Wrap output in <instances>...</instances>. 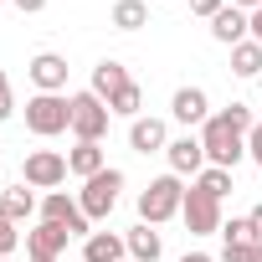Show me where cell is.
<instances>
[{"mask_svg": "<svg viewBox=\"0 0 262 262\" xmlns=\"http://www.w3.org/2000/svg\"><path fill=\"white\" fill-rule=\"evenodd\" d=\"M26 128H31L36 139L67 134V128H72V98H62V93H36V98L26 103Z\"/></svg>", "mask_w": 262, "mask_h": 262, "instance_id": "obj_1", "label": "cell"}, {"mask_svg": "<svg viewBox=\"0 0 262 262\" xmlns=\"http://www.w3.org/2000/svg\"><path fill=\"white\" fill-rule=\"evenodd\" d=\"M201 144H206V160L221 165V170H236V160L247 155V134H236L221 113H211V118L201 123Z\"/></svg>", "mask_w": 262, "mask_h": 262, "instance_id": "obj_2", "label": "cell"}, {"mask_svg": "<svg viewBox=\"0 0 262 262\" xmlns=\"http://www.w3.org/2000/svg\"><path fill=\"white\" fill-rule=\"evenodd\" d=\"M180 206H185L180 175H160V180H149V190L139 195V221H144V226H160V221L180 216Z\"/></svg>", "mask_w": 262, "mask_h": 262, "instance_id": "obj_3", "label": "cell"}, {"mask_svg": "<svg viewBox=\"0 0 262 262\" xmlns=\"http://www.w3.org/2000/svg\"><path fill=\"white\" fill-rule=\"evenodd\" d=\"M118 190H123V170H98L93 180H82L77 190V206L88 221H108V211L118 206Z\"/></svg>", "mask_w": 262, "mask_h": 262, "instance_id": "obj_4", "label": "cell"}, {"mask_svg": "<svg viewBox=\"0 0 262 262\" xmlns=\"http://www.w3.org/2000/svg\"><path fill=\"white\" fill-rule=\"evenodd\" d=\"M108 103L98 98V93H72V134H77V144H98L103 134H108Z\"/></svg>", "mask_w": 262, "mask_h": 262, "instance_id": "obj_5", "label": "cell"}, {"mask_svg": "<svg viewBox=\"0 0 262 262\" xmlns=\"http://www.w3.org/2000/svg\"><path fill=\"white\" fill-rule=\"evenodd\" d=\"M67 175H72V170H67V155H57V149H31L26 165H21V180H26L31 190H57Z\"/></svg>", "mask_w": 262, "mask_h": 262, "instance_id": "obj_6", "label": "cell"}, {"mask_svg": "<svg viewBox=\"0 0 262 262\" xmlns=\"http://www.w3.org/2000/svg\"><path fill=\"white\" fill-rule=\"evenodd\" d=\"M180 216H185L190 236H216V231H221V201H216V195H206L201 185H195V190H185Z\"/></svg>", "mask_w": 262, "mask_h": 262, "instance_id": "obj_7", "label": "cell"}, {"mask_svg": "<svg viewBox=\"0 0 262 262\" xmlns=\"http://www.w3.org/2000/svg\"><path fill=\"white\" fill-rule=\"evenodd\" d=\"M41 221H57V226H67L72 236H93V231H88L93 221L82 216V206H77L67 190H47V195H41Z\"/></svg>", "mask_w": 262, "mask_h": 262, "instance_id": "obj_8", "label": "cell"}, {"mask_svg": "<svg viewBox=\"0 0 262 262\" xmlns=\"http://www.w3.org/2000/svg\"><path fill=\"white\" fill-rule=\"evenodd\" d=\"M170 175H201L206 170V144H201V134H180V139H170Z\"/></svg>", "mask_w": 262, "mask_h": 262, "instance_id": "obj_9", "label": "cell"}, {"mask_svg": "<svg viewBox=\"0 0 262 262\" xmlns=\"http://www.w3.org/2000/svg\"><path fill=\"white\" fill-rule=\"evenodd\" d=\"M26 72H31V82L41 93H62L67 88V57H57V52H36Z\"/></svg>", "mask_w": 262, "mask_h": 262, "instance_id": "obj_10", "label": "cell"}, {"mask_svg": "<svg viewBox=\"0 0 262 262\" xmlns=\"http://www.w3.org/2000/svg\"><path fill=\"white\" fill-rule=\"evenodd\" d=\"M128 149H139V155L170 149V128H165V118H134V123H128Z\"/></svg>", "mask_w": 262, "mask_h": 262, "instance_id": "obj_11", "label": "cell"}, {"mask_svg": "<svg viewBox=\"0 0 262 262\" xmlns=\"http://www.w3.org/2000/svg\"><path fill=\"white\" fill-rule=\"evenodd\" d=\"M67 226H57V221H41L36 231H26V252L31 257H57V252H67Z\"/></svg>", "mask_w": 262, "mask_h": 262, "instance_id": "obj_12", "label": "cell"}, {"mask_svg": "<svg viewBox=\"0 0 262 262\" xmlns=\"http://www.w3.org/2000/svg\"><path fill=\"white\" fill-rule=\"evenodd\" d=\"M247 31H252V16H247V11H236V6H226V11L211 21V36H216V41H226V47H242V41H247Z\"/></svg>", "mask_w": 262, "mask_h": 262, "instance_id": "obj_13", "label": "cell"}, {"mask_svg": "<svg viewBox=\"0 0 262 262\" xmlns=\"http://www.w3.org/2000/svg\"><path fill=\"white\" fill-rule=\"evenodd\" d=\"M170 113H175V123H185V128H190V123H206V118H211V103H206V93H201V88H180V93H175V103H170Z\"/></svg>", "mask_w": 262, "mask_h": 262, "instance_id": "obj_14", "label": "cell"}, {"mask_svg": "<svg viewBox=\"0 0 262 262\" xmlns=\"http://www.w3.org/2000/svg\"><path fill=\"white\" fill-rule=\"evenodd\" d=\"M123 252H128V242L113 231H93L82 242V262H123Z\"/></svg>", "mask_w": 262, "mask_h": 262, "instance_id": "obj_15", "label": "cell"}, {"mask_svg": "<svg viewBox=\"0 0 262 262\" xmlns=\"http://www.w3.org/2000/svg\"><path fill=\"white\" fill-rule=\"evenodd\" d=\"M123 82H134V77H128V67L108 57V62H98V67H93V88H88V93H98V98L108 103V98H113V93H118Z\"/></svg>", "mask_w": 262, "mask_h": 262, "instance_id": "obj_16", "label": "cell"}, {"mask_svg": "<svg viewBox=\"0 0 262 262\" xmlns=\"http://www.w3.org/2000/svg\"><path fill=\"white\" fill-rule=\"evenodd\" d=\"M123 242H128V257H134V262H160V252H165V242H160V231H149L144 221H139L134 231H128Z\"/></svg>", "mask_w": 262, "mask_h": 262, "instance_id": "obj_17", "label": "cell"}, {"mask_svg": "<svg viewBox=\"0 0 262 262\" xmlns=\"http://www.w3.org/2000/svg\"><path fill=\"white\" fill-rule=\"evenodd\" d=\"M67 170L82 175V180H93L98 170H108V165H103V144H77V149H67Z\"/></svg>", "mask_w": 262, "mask_h": 262, "instance_id": "obj_18", "label": "cell"}, {"mask_svg": "<svg viewBox=\"0 0 262 262\" xmlns=\"http://www.w3.org/2000/svg\"><path fill=\"white\" fill-rule=\"evenodd\" d=\"M0 211H6L11 221H31V211H36V195H31V185L21 180V185H11L6 195H0Z\"/></svg>", "mask_w": 262, "mask_h": 262, "instance_id": "obj_19", "label": "cell"}, {"mask_svg": "<svg viewBox=\"0 0 262 262\" xmlns=\"http://www.w3.org/2000/svg\"><path fill=\"white\" fill-rule=\"evenodd\" d=\"M113 26H118V31L149 26V6H144V0H118V6H113Z\"/></svg>", "mask_w": 262, "mask_h": 262, "instance_id": "obj_20", "label": "cell"}, {"mask_svg": "<svg viewBox=\"0 0 262 262\" xmlns=\"http://www.w3.org/2000/svg\"><path fill=\"white\" fill-rule=\"evenodd\" d=\"M231 72H236V77H262V47H257V41L231 47Z\"/></svg>", "mask_w": 262, "mask_h": 262, "instance_id": "obj_21", "label": "cell"}, {"mask_svg": "<svg viewBox=\"0 0 262 262\" xmlns=\"http://www.w3.org/2000/svg\"><path fill=\"white\" fill-rule=\"evenodd\" d=\"M139 108H144V93H139V82H123V88L108 98V113H118V118H139Z\"/></svg>", "mask_w": 262, "mask_h": 262, "instance_id": "obj_22", "label": "cell"}, {"mask_svg": "<svg viewBox=\"0 0 262 262\" xmlns=\"http://www.w3.org/2000/svg\"><path fill=\"white\" fill-rule=\"evenodd\" d=\"M195 185H201V190H206V195H216V201H221V195H226V190H231V170H221V165H206V170H201V180H195Z\"/></svg>", "mask_w": 262, "mask_h": 262, "instance_id": "obj_23", "label": "cell"}, {"mask_svg": "<svg viewBox=\"0 0 262 262\" xmlns=\"http://www.w3.org/2000/svg\"><path fill=\"white\" fill-rule=\"evenodd\" d=\"M221 242L226 247H252L257 236H252V221L242 216V221H221Z\"/></svg>", "mask_w": 262, "mask_h": 262, "instance_id": "obj_24", "label": "cell"}, {"mask_svg": "<svg viewBox=\"0 0 262 262\" xmlns=\"http://www.w3.org/2000/svg\"><path fill=\"white\" fill-rule=\"evenodd\" d=\"M221 118L236 128V134H252V108H247V103H231V108H221Z\"/></svg>", "mask_w": 262, "mask_h": 262, "instance_id": "obj_25", "label": "cell"}, {"mask_svg": "<svg viewBox=\"0 0 262 262\" xmlns=\"http://www.w3.org/2000/svg\"><path fill=\"white\" fill-rule=\"evenodd\" d=\"M16 247H21V231H16V221L6 211H0V257H11Z\"/></svg>", "mask_w": 262, "mask_h": 262, "instance_id": "obj_26", "label": "cell"}, {"mask_svg": "<svg viewBox=\"0 0 262 262\" xmlns=\"http://www.w3.org/2000/svg\"><path fill=\"white\" fill-rule=\"evenodd\" d=\"M11 113H16V98H11V77L0 72V123H6Z\"/></svg>", "mask_w": 262, "mask_h": 262, "instance_id": "obj_27", "label": "cell"}, {"mask_svg": "<svg viewBox=\"0 0 262 262\" xmlns=\"http://www.w3.org/2000/svg\"><path fill=\"white\" fill-rule=\"evenodd\" d=\"M190 11H195V16H206V21H216V16L226 11V0H190Z\"/></svg>", "mask_w": 262, "mask_h": 262, "instance_id": "obj_28", "label": "cell"}, {"mask_svg": "<svg viewBox=\"0 0 262 262\" xmlns=\"http://www.w3.org/2000/svg\"><path fill=\"white\" fill-rule=\"evenodd\" d=\"M247 155L262 165V123H252V134H247Z\"/></svg>", "mask_w": 262, "mask_h": 262, "instance_id": "obj_29", "label": "cell"}, {"mask_svg": "<svg viewBox=\"0 0 262 262\" xmlns=\"http://www.w3.org/2000/svg\"><path fill=\"white\" fill-rule=\"evenodd\" d=\"M257 247V242H252ZM252 247H221V262H252Z\"/></svg>", "mask_w": 262, "mask_h": 262, "instance_id": "obj_30", "label": "cell"}, {"mask_svg": "<svg viewBox=\"0 0 262 262\" xmlns=\"http://www.w3.org/2000/svg\"><path fill=\"white\" fill-rule=\"evenodd\" d=\"M16 11L21 16H36V11H47V0H16Z\"/></svg>", "mask_w": 262, "mask_h": 262, "instance_id": "obj_31", "label": "cell"}, {"mask_svg": "<svg viewBox=\"0 0 262 262\" xmlns=\"http://www.w3.org/2000/svg\"><path fill=\"white\" fill-rule=\"evenodd\" d=\"M247 221H252V236H257V247H262V206H252V216H247Z\"/></svg>", "mask_w": 262, "mask_h": 262, "instance_id": "obj_32", "label": "cell"}, {"mask_svg": "<svg viewBox=\"0 0 262 262\" xmlns=\"http://www.w3.org/2000/svg\"><path fill=\"white\" fill-rule=\"evenodd\" d=\"M252 41H257V47H262V6H257V11H252Z\"/></svg>", "mask_w": 262, "mask_h": 262, "instance_id": "obj_33", "label": "cell"}, {"mask_svg": "<svg viewBox=\"0 0 262 262\" xmlns=\"http://www.w3.org/2000/svg\"><path fill=\"white\" fill-rule=\"evenodd\" d=\"M231 6H236V11H247V16H252V11H257V6H262V0H231Z\"/></svg>", "mask_w": 262, "mask_h": 262, "instance_id": "obj_34", "label": "cell"}, {"mask_svg": "<svg viewBox=\"0 0 262 262\" xmlns=\"http://www.w3.org/2000/svg\"><path fill=\"white\" fill-rule=\"evenodd\" d=\"M180 262H216V257H206V252H185Z\"/></svg>", "mask_w": 262, "mask_h": 262, "instance_id": "obj_35", "label": "cell"}, {"mask_svg": "<svg viewBox=\"0 0 262 262\" xmlns=\"http://www.w3.org/2000/svg\"><path fill=\"white\" fill-rule=\"evenodd\" d=\"M252 262H262V247H252Z\"/></svg>", "mask_w": 262, "mask_h": 262, "instance_id": "obj_36", "label": "cell"}, {"mask_svg": "<svg viewBox=\"0 0 262 262\" xmlns=\"http://www.w3.org/2000/svg\"><path fill=\"white\" fill-rule=\"evenodd\" d=\"M31 262H57V257H31Z\"/></svg>", "mask_w": 262, "mask_h": 262, "instance_id": "obj_37", "label": "cell"}, {"mask_svg": "<svg viewBox=\"0 0 262 262\" xmlns=\"http://www.w3.org/2000/svg\"><path fill=\"white\" fill-rule=\"evenodd\" d=\"M257 93H262V77H257Z\"/></svg>", "mask_w": 262, "mask_h": 262, "instance_id": "obj_38", "label": "cell"}, {"mask_svg": "<svg viewBox=\"0 0 262 262\" xmlns=\"http://www.w3.org/2000/svg\"><path fill=\"white\" fill-rule=\"evenodd\" d=\"M0 262H6V257H0Z\"/></svg>", "mask_w": 262, "mask_h": 262, "instance_id": "obj_39", "label": "cell"}]
</instances>
